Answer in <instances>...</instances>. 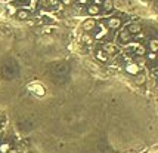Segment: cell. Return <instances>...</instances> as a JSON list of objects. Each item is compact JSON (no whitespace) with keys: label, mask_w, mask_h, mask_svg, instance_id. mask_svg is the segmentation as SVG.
<instances>
[{"label":"cell","mask_w":158,"mask_h":153,"mask_svg":"<svg viewBox=\"0 0 158 153\" xmlns=\"http://www.w3.org/2000/svg\"><path fill=\"white\" fill-rule=\"evenodd\" d=\"M155 57H157V54H154V52H149V54H148V58H149L151 61L155 60Z\"/></svg>","instance_id":"18"},{"label":"cell","mask_w":158,"mask_h":153,"mask_svg":"<svg viewBox=\"0 0 158 153\" xmlns=\"http://www.w3.org/2000/svg\"><path fill=\"white\" fill-rule=\"evenodd\" d=\"M96 58H98L100 62H107V61H108V55L102 51V49H98V51H96Z\"/></svg>","instance_id":"11"},{"label":"cell","mask_w":158,"mask_h":153,"mask_svg":"<svg viewBox=\"0 0 158 153\" xmlns=\"http://www.w3.org/2000/svg\"><path fill=\"white\" fill-rule=\"evenodd\" d=\"M136 82H137V83H143V80H145V76H143V74H136Z\"/></svg>","instance_id":"17"},{"label":"cell","mask_w":158,"mask_h":153,"mask_svg":"<svg viewBox=\"0 0 158 153\" xmlns=\"http://www.w3.org/2000/svg\"><path fill=\"white\" fill-rule=\"evenodd\" d=\"M15 15H17L18 19H21V21H28V18L31 17V12H28L27 9H19L15 12Z\"/></svg>","instance_id":"4"},{"label":"cell","mask_w":158,"mask_h":153,"mask_svg":"<svg viewBox=\"0 0 158 153\" xmlns=\"http://www.w3.org/2000/svg\"><path fill=\"white\" fill-rule=\"evenodd\" d=\"M102 8H103V12H111L114 8V0H103Z\"/></svg>","instance_id":"8"},{"label":"cell","mask_w":158,"mask_h":153,"mask_svg":"<svg viewBox=\"0 0 158 153\" xmlns=\"http://www.w3.org/2000/svg\"><path fill=\"white\" fill-rule=\"evenodd\" d=\"M56 3V0H40V5L43 8H52Z\"/></svg>","instance_id":"13"},{"label":"cell","mask_w":158,"mask_h":153,"mask_svg":"<svg viewBox=\"0 0 158 153\" xmlns=\"http://www.w3.org/2000/svg\"><path fill=\"white\" fill-rule=\"evenodd\" d=\"M118 39H120V42L121 43H127L129 40H130V34L127 33V30H123V31L118 33Z\"/></svg>","instance_id":"9"},{"label":"cell","mask_w":158,"mask_h":153,"mask_svg":"<svg viewBox=\"0 0 158 153\" xmlns=\"http://www.w3.org/2000/svg\"><path fill=\"white\" fill-rule=\"evenodd\" d=\"M8 153H18V152H17V150H13V149H10V150H9Z\"/></svg>","instance_id":"20"},{"label":"cell","mask_w":158,"mask_h":153,"mask_svg":"<svg viewBox=\"0 0 158 153\" xmlns=\"http://www.w3.org/2000/svg\"><path fill=\"white\" fill-rule=\"evenodd\" d=\"M142 31V26L139 22H133V24H130V26L127 27V33L130 34H139Z\"/></svg>","instance_id":"5"},{"label":"cell","mask_w":158,"mask_h":153,"mask_svg":"<svg viewBox=\"0 0 158 153\" xmlns=\"http://www.w3.org/2000/svg\"><path fill=\"white\" fill-rule=\"evenodd\" d=\"M81 27H83L84 31H87V33H89V31H92V30L96 27V21H95L93 18H89V19H86V21H84Z\"/></svg>","instance_id":"7"},{"label":"cell","mask_w":158,"mask_h":153,"mask_svg":"<svg viewBox=\"0 0 158 153\" xmlns=\"http://www.w3.org/2000/svg\"><path fill=\"white\" fill-rule=\"evenodd\" d=\"M81 42H83V43H87V45H90V43L93 42V39H92L89 34H83V36H81Z\"/></svg>","instance_id":"16"},{"label":"cell","mask_w":158,"mask_h":153,"mask_svg":"<svg viewBox=\"0 0 158 153\" xmlns=\"http://www.w3.org/2000/svg\"><path fill=\"white\" fill-rule=\"evenodd\" d=\"M102 51L105 52L108 57H109V55H111V57H114V55H117L118 49H117V46L114 45V43L107 42V43H103V46H102Z\"/></svg>","instance_id":"2"},{"label":"cell","mask_w":158,"mask_h":153,"mask_svg":"<svg viewBox=\"0 0 158 153\" xmlns=\"http://www.w3.org/2000/svg\"><path fill=\"white\" fill-rule=\"evenodd\" d=\"M121 24H123V21H121L120 18H117V17H112V18H109L108 19V28H111V30L120 28Z\"/></svg>","instance_id":"3"},{"label":"cell","mask_w":158,"mask_h":153,"mask_svg":"<svg viewBox=\"0 0 158 153\" xmlns=\"http://www.w3.org/2000/svg\"><path fill=\"white\" fill-rule=\"evenodd\" d=\"M19 2H27V0H19Z\"/></svg>","instance_id":"21"},{"label":"cell","mask_w":158,"mask_h":153,"mask_svg":"<svg viewBox=\"0 0 158 153\" xmlns=\"http://www.w3.org/2000/svg\"><path fill=\"white\" fill-rule=\"evenodd\" d=\"M134 52H136V55H137V57H143V55L146 54V49H145L142 45H137V46H136V51H134Z\"/></svg>","instance_id":"14"},{"label":"cell","mask_w":158,"mask_h":153,"mask_svg":"<svg viewBox=\"0 0 158 153\" xmlns=\"http://www.w3.org/2000/svg\"><path fill=\"white\" fill-rule=\"evenodd\" d=\"M62 3H64V5H71L73 0H62Z\"/></svg>","instance_id":"19"},{"label":"cell","mask_w":158,"mask_h":153,"mask_svg":"<svg viewBox=\"0 0 158 153\" xmlns=\"http://www.w3.org/2000/svg\"><path fill=\"white\" fill-rule=\"evenodd\" d=\"M10 150V144L9 143H2L0 144V153H8Z\"/></svg>","instance_id":"15"},{"label":"cell","mask_w":158,"mask_h":153,"mask_svg":"<svg viewBox=\"0 0 158 153\" xmlns=\"http://www.w3.org/2000/svg\"><path fill=\"white\" fill-rule=\"evenodd\" d=\"M28 89H30L34 95H37V97H43V95L46 94L42 83H30V85H28Z\"/></svg>","instance_id":"1"},{"label":"cell","mask_w":158,"mask_h":153,"mask_svg":"<svg viewBox=\"0 0 158 153\" xmlns=\"http://www.w3.org/2000/svg\"><path fill=\"white\" fill-rule=\"evenodd\" d=\"M126 71L127 73H130V74H139V71H141V67L137 66V64H134V62H129L127 66H126Z\"/></svg>","instance_id":"6"},{"label":"cell","mask_w":158,"mask_h":153,"mask_svg":"<svg viewBox=\"0 0 158 153\" xmlns=\"http://www.w3.org/2000/svg\"><path fill=\"white\" fill-rule=\"evenodd\" d=\"M87 12H89L90 15H99L100 9H99V6H96V5H93V3H90V5L87 6Z\"/></svg>","instance_id":"10"},{"label":"cell","mask_w":158,"mask_h":153,"mask_svg":"<svg viewBox=\"0 0 158 153\" xmlns=\"http://www.w3.org/2000/svg\"><path fill=\"white\" fill-rule=\"evenodd\" d=\"M149 49H151V52L157 54V51H158V40L157 39H151L149 40Z\"/></svg>","instance_id":"12"}]
</instances>
